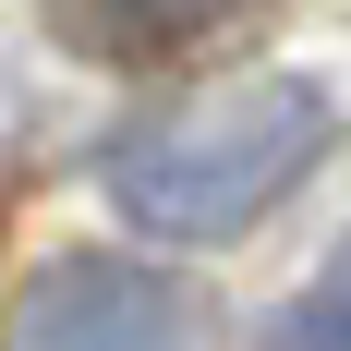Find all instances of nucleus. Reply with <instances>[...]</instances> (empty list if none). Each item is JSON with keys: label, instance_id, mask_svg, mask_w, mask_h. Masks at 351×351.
<instances>
[{"label": "nucleus", "instance_id": "obj_3", "mask_svg": "<svg viewBox=\"0 0 351 351\" xmlns=\"http://www.w3.org/2000/svg\"><path fill=\"white\" fill-rule=\"evenodd\" d=\"M230 0H73V36L97 49V61H158L182 36H206Z\"/></svg>", "mask_w": 351, "mask_h": 351}, {"label": "nucleus", "instance_id": "obj_2", "mask_svg": "<svg viewBox=\"0 0 351 351\" xmlns=\"http://www.w3.org/2000/svg\"><path fill=\"white\" fill-rule=\"evenodd\" d=\"M0 351H206V303L158 254H49L0 303Z\"/></svg>", "mask_w": 351, "mask_h": 351}, {"label": "nucleus", "instance_id": "obj_4", "mask_svg": "<svg viewBox=\"0 0 351 351\" xmlns=\"http://www.w3.org/2000/svg\"><path fill=\"white\" fill-rule=\"evenodd\" d=\"M254 351H351V230H339V254H327L315 279L267 315V339H254Z\"/></svg>", "mask_w": 351, "mask_h": 351}, {"label": "nucleus", "instance_id": "obj_1", "mask_svg": "<svg viewBox=\"0 0 351 351\" xmlns=\"http://www.w3.org/2000/svg\"><path fill=\"white\" fill-rule=\"evenodd\" d=\"M339 145V97L315 73H230L194 97H158L134 121L97 134V194L134 243H243L315 182V158Z\"/></svg>", "mask_w": 351, "mask_h": 351}]
</instances>
